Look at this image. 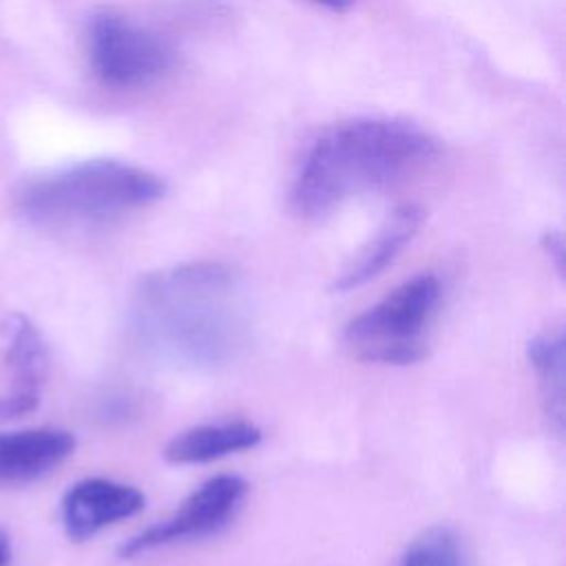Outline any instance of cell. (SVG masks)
Here are the masks:
<instances>
[{
	"instance_id": "obj_3",
	"label": "cell",
	"mask_w": 566,
	"mask_h": 566,
	"mask_svg": "<svg viewBox=\"0 0 566 566\" xmlns=\"http://www.w3.org/2000/svg\"><path fill=\"white\" fill-rule=\"evenodd\" d=\"M166 184L155 172L117 159H88L29 181L18 210L49 228L99 226L161 199Z\"/></svg>"
},
{
	"instance_id": "obj_4",
	"label": "cell",
	"mask_w": 566,
	"mask_h": 566,
	"mask_svg": "<svg viewBox=\"0 0 566 566\" xmlns=\"http://www.w3.org/2000/svg\"><path fill=\"white\" fill-rule=\"evenodd\" d=\"M440 301V281L418 274L345 327L347 349L367 363L409 365L424 354V334Z\"/></svg>"
},
{
	"instance_id": "obj_11",
	"label": "cell",
	"mask_w": 566,
	"mask_h": 566,
	"mask_svg": "<svg viewBox=\"0 0 566 566\" xmlns=\"http://www.w3.org/2000/svg\"><path fill=\"white\" fill-rule=\"evenodd\" d=\"M7 365L13 371L15 391L38 394L46 376V347L38 327L22 314L7 321Z\"/></svg>"
},
{
	"instance_id": "obj_12",
	"label": "cell",
	"mask_w": 566,
	"mask_h": 566,
	"mask_svg": "<svg viewBox=\"0 0 566 566\" xmlns=\"http://www.w3.org/2000/svg\"><path fill=\"white\" fill-rule=\"evenodd\" d=\"M528 358L539 378V389L546 402V413L557 429L564 422V334L546 329L528 343Z\"/></svg>"
},
{
	"instance_id": "obj_17",
	"label": "cell",
	"mask_w": 566,
	"mask_h": 566,
	"mask_svg": "<svg viewBox=\"0 0 566 566\" xmlns=\"http://www.w3.org/2000/svg\"><path fill=\"white\" fill-rule=\"evenodd\" d=\"M327 9H334V11H345L354 0H314Z\"/></svg>"
},
{
	"instance_id": "obj_6",
	"label": "cell",
	"mask_w": 566,
	"mask_h": 566,
	"mask_svg": "<svg viewBox=\"0 0 566 566\" xmlns=\"http://www.w3.org/2000/svg\"><path fill=\"white\" fill-rule=\"evenodd\" d=\"M245 489L248 484L239 475H217L203 482L195 493H190L188 500H184V504L175 515L130 537L119 548V555L137 557L153 548H159L179 539L201 537L217 531L228 522V517H232L234 509L245 495Z\"/></svg>"
},
{
	"instance_id": "obj_13",
	"label": "cell",
	"mask_w": 566,
	"mask_h": 566,
	"mask_svg": "<svg viewBox=\"0 0 566 566\" xmlns=\"http://www.w3.org/2000/svg\"><path fill=\"white\" fill-rule=\"evenodd\" d=\"M398 566H464V557L453 531L431 526L407 546Z\"/></svg>"
},
{
	"instance_id": "obj_5",
	"label": "cell",
	"mask_w": 566,
	"mask_h": 566,
	"mask_svg": "<svg viewBox=\"0 0 566 566\" xmlns=\"http://www.w3.org/2000/svg\"><path fill=\"white\" fill-rule=\"evenodd\" d=\"M86 49L93 73L115 88L144 86L161 77L175 60L161 35L115 11H97L88 20Z\"/></svg>"
},
{
	"instance_id": "obj_16",
	"label": "cell",
	"mask_w": 566,
	"mask_h": 566,
	"mask_svg": "<svg viewBox=\"0 0 566 566\" xmlns=\"http://www.w3.org/2000/svg\"><path fill=\"white\" fill-rule=\"evenodd\" d=\"M9 562H11V539L0 528V566H9Z\"/></svg>"
},
{
	"instance_id": "obj_9",
	"label": "cell",
	"mask_w": 566,
	"mask_h": 566,
	"mask_svg": "<svg viewBox=\"0 0 566 566\" xmlns=\"http://www.w3.org/2000/svg\"><path fill=\"white\" fill-rule=\"evenodd\" d=\"M422 219H424L422 208L413 203H405L396 208L378 228V232L371 237V241L338 274V279L334 281V290L349 292L376 279L409 245Z\"/></svg>"
},
{
	"instance_id": "obj_2",
	"label": "cell",
	"mask_w": 566,
	"mask_h": 566,
	"mask_svg": "<svg viewBox=\"0 0 566 566\" xmlns=\"http://www.w3.org/2000/svg\"><path fill=\"white\" fill-rule=\"evenodd\" d=\"M436 153V139L405 119L369 117L332 126L312 144L294 177L292 210L318 219L356 195L402 179Z\"/></svg>"
},
{
	"instance_id": "obj_8",
	"label": "cell",
	"mask_w": 566,
	"mask_h": 566,
	"mask_svg": "<svg viewBox=\"0 0 566 566\" xmlns=\"http://www.w3.org/2000/svg\"><path fill=\"white\" fill-rule=\"evenodd\" d=\"M73 449V433L57 427L0 433V486H18L40 480L60 467Z\"/></svg>"
},
{
	"instance_id": "obj_7",
	"label": "cell",
	"mask_w": 566,
	"mask_h": 566,
	"mask_svg": "<svg viewBox=\"0 0 566 566\" xmlns=\"http://www.w3.org/2000/svg\"><path fill=\"white\" fill-rule=\"evenodd\" d=\"M144 493L130 484L86 478L75 482L62 497V524L69 537L82 542L106 526L137 515L144 509Z\"/></svg>"
},
{
	"instance_id": "obj_14",
	"label": "cell",
	"mask_w": 566,
	"mask_h": 566,
	"mask_svg": "<svg viewBox=\"0 0 566 566\" xmlns=\"http://www.w3.org/2000/svg\"><path fill=\"white\" fill-rule=\"evenodd\" d=\"M38 402H40L38 394H27V391H15V389L0 394V422L31 413L38 407Z\"/></svg>"
},
{
	"instance_id": "obj_1",
	"label": "cell",
	"mask_w": 566,
	"mask_h": 566,
	"mask_svg": "<svg viewBox=\"0 0 566 566\" xmlns=\"http://www.w3.org/2000/svg\"><path fill=\"white\" fill-rule=\"evenodd\" d=\"M133 325L155 354L212 367L245 345L248 312L241 287L221 263H186L148 274L133 301Z\"/></svg>"
},
{
	"instance_id": "obj_10",
	"label": "cell",
	"mask_w": 566,
	"mask_h": 566,
	"mask_svg": "<svg viewBox=\"0 0 566 566\" xmlns=\"http://www.w3.org/2000/svg\"><path fill=\"white\" fill-rule=\"evenodd\" d=\"M261 442V429L245 420L210 422L181 431L166 444V460L172 464H203L239 451H248Z\"/></svg>"
},
{
	"instance_id": "obj_15",
	"label": "cell",
	"mask_w": 566,
	"mask_h": 566,
	"mask_svg": "<svg viewBox=\"0 0 566 566\" xmlns=\"http://www.w3.org/2000/svg\"><path fill=\"white\" fill-rule=\"evenodd\" d=\"M544 245H546V252L555 259L557 263V270L562 272V261H564V243H562V234L559 232H551L544 237Z\"/></svg>"
}]
</instances>
